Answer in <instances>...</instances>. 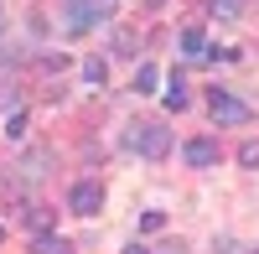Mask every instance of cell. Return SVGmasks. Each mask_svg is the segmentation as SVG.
<instances>
[{
    "mask_svg": "<svg viewBox=\"0 0 259 254\" xmlns=\"http://www.w3.org/2000/svg\"><path fill=\"white\" fill-rule=\"evenodd\" d=\"M130 145H135L145 161H166L171 156V130L166 124H135V130H130Z\"/></svg>",
    "mask_w": 259,
    "mask_h": 254,
    "instance_id": "cell-1",
    "label": "cell"
},
{
    "mask_svg": "<svg viewBox=\"0 0 259 254\" xmlns=\"http://www.w3.org/2000/svg\"><path fill=\"white\" fill-rule=\"evenodd\" d=\"M207 114H212V124H249V119H254L244 99H233V94H218V89L207 94Z\"/></svg>",
    "mask_w": 259,
    "mask_h": 254,
    "instance_id": "cell-2",
    "label": "cell"
},
{
    "mask_svg": "<svg viewBox=\"0 0 259 254\" xmlns=\"http://www.w3.org/2000/svg\"><path fill=\"white\" fill-rule=\"evenodd\" d=\"M73 31H89V26H104L114 16V0H73Z\"/></svg>",
    "mask_w": 259,
    "mask_h": 254,
    "instance_id": "cell-3",
    "label": "cell"
},
{
    "mask_svg": "<svg viewBox=\"0 0 259 254\" xmlns=\"http://www.w3.org/2000/svg\"><path fill=\"white\" fill-rule=\"evenodd\" d=\"M99 207H104V187L99 182H78L68 192V213H78V218H94Z\"/></svg>",
    "mask_w": 259,
    "mask_h": 254,
    "instance_id": "cell-4",
    "label": "cell"
},
{
    "mask_svg": "<svg viewBox=\"0 0 259 254\" xmlns=\"http://www.w3.org/2000/svg\"><path fill=\"white\" fill-rule=\"evenodd\" d=\"M187 166H197V172H207V166H218V140H207V135H197V140H187Z\"/></svg>",
    "mask_w": 259,
    "mask_h": 254,
    "instance_id": "cell-5",
    "label": "cell"
},
{
    "mask_svg": "<svg viewBox=\"0 0 259 254\" xmlns=\"http://www.w3.org/2000/svg\"><path fill=\"white\" fill-rule=\"evenodd\" d=\"M21 223H26L31 234H47V228H52V207H41V202H21Z\"/></svg>",
    "mask_w": 259,
    "mask_h": 254,
    "instance_id": "cell-6",
    "label": "cell"
},
{
    "mask_svg": "<svg viewBox=\"0 0 259 254\" xmlns=\"http://www.w3.org/2000/svg\"><path fill=\"white\" fill-rule=\"evenodd\" d=\"M78 73H83V83L104 89V83H109V62H104V57H83V62H78Z\"/></svg>",
    "mask_w": 259,
    "mask_h": 254,
    "instance_id": "cell-7",
    "label": "cell"
},
{
    "mask_svg": "<svg viewBox=\"0 0 259 254\" xmlns=\"http://www.w3.org/2000/svg\"><path fill=\"white\" fill-rule=\"evenodd\" d=\"M31 254H73V244L62 239V234H36L31 239Z\"/></svg>",
    "mask_w": 259,
    "mask_h": 254,
    "instance_id": "cell-8",
    "label": "cell"
},
{
    "mask_svg": "<svg viewBox=\"0 0 259 254\" xmlns=\"http://www.w3.org/2000/svg\"><path fill=\"white\" fill-rule=\"evenodd\" d=\"M182 52H187V57H207V36H202V26H187V31H182Z\"/></svg>",
    "mask_w": 259,
    "mask_h": 254,
    "instance_id": "cell-9",
    "label": "cell"
},
{
    "mask_svg": "<svg viewBox=\"0 0 259 254\" xmlns=\"http://www.w3.org/2000/svg\"><path fill=\"white\" fill-rule=\"evenodd\" d=\"M161 104H166L171 114H182V109H187V83H182V73H177V83H171V89L161 94Z\"/></svg>",
    "mask_w": 259,
    "mask_h": 254,
    "instance_id": "cell-10",
    "label": "cell"
},
{
    "mask_svg": "<svg viewBox=\"0 0 259 254\" xmlns=\"http://www.w3.org/2000/svg\"><path fill=\"white\" fill-rule=\"evenodd\" d=\"M156 89H161V73L150 68V62H140L135 68V94H156Z\"/></svg>",
    "mask_w": 259,
    "mask_h": 254,
    "instance_id": "cell-11",
    "label": "cell"
},
{
    "mask_svg": "<svg viewBox=\"0 0 259 254\" xmlns=\"http://www.w3.org/2000/svg\"><path fill=\"white\" fill-rule=\"evenodd\" d=\"M26 109H6V124H0V130H6V140H21V135H26Z\"/></svg>",
    "mask_w": 259,
    "mask_h": 254,
    "instance_id": "cell-12",
    "label": "cell"
},
{
    "mask_svg": "<svg viewBox=\"0 0 259 254\" xmlns=\"http://www.w3.org/2000/svg\"><path fill=\"white\" fill-rule=\"evenodd\" d=\"M207 11L223 16V21H239V16H244V0H207Z\"/></svg>",
    "mask_w": 259,
    "mask_h": 254,
    "instance_id": "cell-13",
    "label": "cell"
},
{
    "mask_svg": "<svg viewBox=\"0 0 259 254\" xmlns=\"http://www.w3.org/2000/svg\"><path fill=\"white\" fill-rule=\"evenodd\" d=\"M239 166L259 172V140H244V145H239Z\"/></svg>",
    "mask_w": 259,
    "mask_h": 254,
    "instance_id": "cell-14",
    "label": "cell"
},
{
    "mask_svg": "<svg viewBox=\"0 0 259 254\" xmlns=\"http://www.w3.org/2000/svg\"><path fill=\"white\" fill-rule=\"evenodd\" d=\"M140 228H145V234H161V228H166V213H161V207H150V213L140 218Z\"/></svg>",
    "mask_w": 259,
    "mask_h": 254,
    "instance_id": "cell-15",
    "label": "cell"
},
{
    "mask_svg": "<svg viewBox=\"0 0 259 254\" xmlns=\"http://www.w3.org/2000/svg\"><path fill=\"white\" fill-rule=\"evenodd\" d=\"M41 68H47V73H62V68H68V52H47V57H41Z\"/></svg>",
    "mask_w": 259,
    "mask_h": 254,
    "instance_id": "cell-16",
    "label": "cell"
},
{
    "mask_svg": "<svg viewBox=\"0 0 259 254\" xmlns=\"http://www.w3.org/2000/svg\"><path fill=\"white\" fill-rule=\"evenodd\" d=\"M114 52L130 57V52H135V36H130V31H114Z\"/></svg>",
    "mask_w": 259,
    "mask_h": 254,
    "instance_id": "cell-17",
    "label": "cell"
},
{
    "mask_svg": "<svg viewBox=\"0 0 259 254\" xmlns=\"http://www.w3.org/2000/svg\"><path fill=\"white\" fill-rule=\"evenodd\" d=\"M212 254H239V244H233V239H218V244H212Z\"/></svg>",
    "mask_w": 259,
    "mask_h": 254,
    "instance_id": "cell-18",
    "label": "cell"
},
{
    "mask_svg": "<svg viewBox=\"0 0 259 254\" xmlns=\"http://www.w3.org/2000/svg\"><path fill=\"white\" fill-rule=\"evenodd\" d=\"M124 254H150V249H145V244H130V249H124Z\"/></svg>",
    "mask_w": 259,
    "mask_h": 254,
    "instance_id": "cell-19",
    "label": "cell"
},
{
    "mask_svg": "<svg viewBox=\"0 0 259 254\" xmlns=\"http://www.w3.org/2000/svg\"><path fill=\"white\" fill-rule=\"evenodd\" d=\"M0 31H6V11H0Z\"/></svg>",
    "mask_w": 259,
    "mask_h": 254,
    "instance_id": "cell-20",
    "label": "cell"
},
{
    "mask_svg": "<svg viewBox=\"0 0 259 254\" xmlns=\"http://www.w3.org/2000/svg\"><path fill=\"white\" fill-rule=\"evenodd\" d=\"M150 6H156V11H161V6H166V0H150Z\"/></svg>",
    "mask_w": 259,
    "mask_h": 254,
    "instance_id": "cell-21",
    "label": "cell"
},
{
    "mask_svg": "<svg viewBox=\"0 0 259 254\" xmlns=\"http://www.w3.org/2000/svg\"><path fill=\"white\" fill-rule=\"evenodd\" d=\"M0 244H6V228H0Z\"/></svg>",
    "mask_w": 259,
    "mask_h": 254,
    "instance_id": "cell-22",
    "label": "cell"
},
{
    "mask_svg": "<svg viewBox=\"0 0 259 254\" xmlns=\"http://www.w3.org/2000/svg\"><path fill=\"white\" fill-rule=\"evenodd\" d=\"M254 254H259V249H254Z\"/></svg>",
    "mask_w": 259,
    "mask_h": 254,
    "instance_id": "cell-23",
    "label": "cell"
}]
</instances>
